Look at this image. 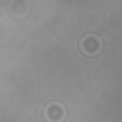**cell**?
Masks as SVG:
<instances>
[{"instance_id":"cell-3","label":"cell","mask_w":122,"mask_h":122,"mask_svg":"<svg viewBox=\"0 0 122 122\" xmlns=\"http://www.w3.org/2000/svg\"><path fill=\"white\" fill-rule=\"evenodd\" d=\"M11 14H16V16H25V2H16L11 7Z\"/></svg>"},{"instance_id":"cell-1","label":"cell","mask_w":122,"mask_h":122,"mask_svg":"<svg viewBox=\"0 0 122 122\" xmlns=\"http://www.w3.org/2000/svg\"><path fill=\"white\" fill-rule=\"evenodd\" d=\"M66 106L61 104V102H50L48 106H45V120L48 122H63L66 120Z\"/></svg>"},{"instance_id":"cell-2","label":"cell","mask_w":122,"mask_h":122,"mask_svg":"<svg viewBox=\"0 0 122 122\" xmlns=\"http://www.w3.org/2000/svg\"><path fill=\"white\" fill-rule=\"evenodd\" d=\"M81 52L84 54H88V57H95L97 52H100V48H102V41L97 39L95 34H88V36H84L81 39Z\"/></svg>"}]
</instances>
